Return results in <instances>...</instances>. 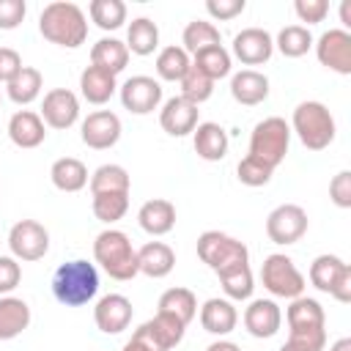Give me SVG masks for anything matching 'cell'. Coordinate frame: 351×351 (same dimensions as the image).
I'll list each match as a JSON object with an SVG mask.
<instances>
[{
    "label": "cell",
    "mask_w": 351,
    "mask_h": 351,
    "mask_svg": "<svg viewBox=\"0 0 351 351\" xmlns=\"http://www.w3.org/2000/svg\"><path fill=\"white\" fill-rule=\"evenodd\" d=\"M38 30L47 41L66 47V49H77L88 38V19L77 3L55 0V3L44 5L41 16H38Z\"/></svg>",
    "instance_id": "cell-1"
},
{
    "label": "cell",
    "mask_w": 351,
    "mask_h": 351,
    "mask_svg": "<svg viewBox=\"0 0 351 351\" xmlns=\"http://www.w3.org/2000/svg\"><path fill=\"white\" fill-rule=\"evenodd\" d=\"M274 52V38L263 27H244L233 36V55L244 66H261L271 58Z\"/></svg>",
    "instance_id": "cell-16"
},
{
    "label": "cell",
    "mask_w": 351,
    "mask_h": 351,
    "mask_svg": "<svg viewBox=\"0 0 351 351\" xmlns=\"http://www.w3.org/2000/svg\"><path fill=\"white\" fill-rule=\"evenodd\" d=\"M315 47V58L321 66H326L335 74L348 77L351 74V33L343 27H332L326 33L318 36V41H313Z\"/></svg>",
    "instance_id": "cell-10"
},
{
    "label": "cell",
    "mask_w": 351,
    "mask_h": 351,
    "mask_svg": "<svg viewBox=\"0 0 351 351\" xmlns=\"http://www.w3.org/2000/svg\"><path fill=\"white\" fill-rule=\"evenodd\" d=\"M219 277V285L225 291V296L230 302H244L252 296L255 291V280H252V271H250V263H239V266H230L225 271L217 274Z\"/></svg>",
    "instance_id": "cell-34"
},
{
    "label": "cell",
    "mask_w": 351,
    "mask_h": 351,
    "mask_svg": "<svg viewBox=\"0 0 351 351\" xmlns=\"http://www.w3.org/2000/svg\"><path fill=\"white\" fill-rule=\"evenodd\" d=\"M129 211V192H101L93 195V217L104 225H112L118 219H123V214Z\"/></svg>",
    "instance_id": "cell-40"
},
{
    "label": "cell",
    "mask_w": 351,
    "mask_h": 351,
    "mask_svg": "<svg viewBox=\"0 0 351 351\" xmlns=\"http://www.w3.org/2000/svg\"><path fill=\"white\" fill-rule=\"evenodd\" d=\"M197 104L186 101L184 96H170L162 110H159V126L170 134V137H186L195 132V126L200 123L197 121Z\"/></svg>",
    "instance_id": "cell-17"
},
{
    "label": "cell",
    "mask_w": 351,
    "mask_h": 351,
    "mask_svg": "<svg viewBox=\"0 0 351 351\" xmlns=\"http://www.w3.org/2000/svg\"><path fill=\"white\" fill-rule=\"evenodd\" d=\"M293 11H296L299 22L315 25V22H324V16L329 14V3L326 0H296Z\"/></svg>",
    "instance_id": "cell-46"
},
{
    "label": "cell",
    "mask_w": 351,
    "mask_h": 351,
    "mask_svg": "<svg viewBox=\"0 0 351 351\" xmlns=\"http://www.w3.org/2000/svg\"><path fill=\"white\" fill-rule=\"evenodd\" d=\"M271 167L269 165H263L261 159H255V156H244L241 162H239V167H236V176H239V181L244 184V186H263V184H269L271 181Z\"/></svg>",
    "instance_id": "cell-43"
},
{
    "label": "cell",
    "mask_w": 351,
    "mask_h": 351,
    "mask_svg": "<svg viewBox=\"0 0 351 351\" xmlns=\"http://www.w3.org/2000/svg\"><path fill=\"white\" fill-rule=\"evenodd\" d=\"M159 310L156 313H165V315H173L176 321H181L184 326L197 315V296L189 291V288H167L162 296H159Z\"/></svg>",
    "instance_id": "cell-30"
},
{
    "label": "cell",
    "mask_w": 351,
    "mask_h": 351,
    "mask_svg": "<svg viewBox=\"0 0 351 351\" xmlns=\"http://www.w3.org/2000/svg\"><path fill=\"white\" fill-rule=\"evenodd\" d=\"M121 118L112 112V110H96V112H88V118L82 121L80 126V137L88 148L93 151H107L112 148L118 140H121Z\"/></svg>",
    "instance_id": "cell-13"
},
{
    "label": "cell",
    "mask_w": 351,
    "mask_h": 351,
    "mask_svg": "<svg viewBox=\"0 0 351 351\" xmlns=\"http://www.w3.org/2000/svg\"><path fill=\"white\" fill-rule=\"evenodd\" d=\"M329 351H351V337H340L329 346Z\"/></svg>",
    "instance_id": "cell-54"
},
{
    "label": "cell",
    "mask_w": 351,
    "mask_h": 351,
    "mask_svg": "<svg viewBox=\"0 0 351 351\" xmlns=\"http://www.w3.org/2000/svg\"><path fill=\"white\" fill-rule=\"evenodd\" d=\"M197 258L214 271H225L239 263H250V250L244 241L222 233V230H203L197 236Z\"/></svg>",
    "instance_id": "cell-6"
},
{
    "label": "cell",
    "mask_w": 351,
    "mask_h": 351,
    "mask_svg": "<svg viewBox=\"0 0 351 351\" xmlns=\"http://www.w3.org/2000/svg\"><path fill=\"white\" fill-rule=\"evenodd\" d=\"M288 340L302 346V348H307V351H324V346H326V326H321V329H291Z\"/></svg>",
    "instance_id": "cell-47"
},
{
    "label": "cell",
    "mask_w": 351,
    "mask_h": 351,
    "mask_svg": "<svg viewBox=\"0 0 351 351\" xmlns=\"http://www.w3.org/2000/svg\"><path fill=\"white\" fill-rule=\"evenodd\" d=\"M121 351H151L145 343H140V340H134V337H129L126 343H123V348Z\"/></svg>",
    "instance_id": "cell-53"
},
{
    "label": "cell",
    "mask_w": 351,
    "mask_h": 351,
    "mask_svg": "<svg viewBox=\"0 0 351 351\" xmlns=\"http://www.w3.org/2000/svg\"><path fill=\"white\" fill-rule=\"evenodd\" d=\"M132 178L126 173L123 165H99L90 173V195H101V192H129Z\"/></svg>",
    "instance_id": "cell-36"
},
{
    "label": "cell",
    "mask_w": 351,
    "mask_h": 351,
    "mask_svg": "<svg viewBox=\"0 0 351 351\" xmlns=\"http://www.w3.org/2000/svg\"><path fill=\"white\" fill-rule=\"evenodd\" d=\"M27 14L25 0H0V30H14Z\"/></svg>",
    "instance_id": "cell-48"
},
{
    "label": "cell",
    "mask_w": 351,
    "mask_h": 351,
    "mask_svg": "<svg viewBox=\"0 0 351 351\" xmlns=\"http://www.w3.org/2000/svg\"><path fill=\"white\" fill-rule=\"evenodd\" d=\"M307 225H310V219H307V211L302 206L282 203V206L269 211V217H266V236L274 244L288 247V244H296L307 233Z\"/></svg>",
    "instance_id": "cell-8"
},
{
    "label": "cell",
    "mask_w": 351,
    "mask_h": 351,
    "mask_svg": "<svg viewBox=\"0 0 351 351\" xmlns=\"http://www.w3.org/2000/svg\"><path fill=\"white\" fill-rule=\"evenodd\" d=\"M291 132H296L299 143L307 151H324L332 145L337 126H335V118L324 101H302L293 110Z\"/></svg>",
    "instance_id": "cell-4"
},
{
    "label": "cell",
    "mask_w": 351,
    "mask_h": 351,
    "mask_svg": "<svg viewBox=\"0 0 351 351\" xmlns=\"http://www.w3.org/2000/svg\"><path fill=\"white\" fill-rule=\"evenodd\" d=\"M351 266L343 261V258H337V255H318L313 263H310V282L318 288V291H324V293H332L335 291V285H337V280L348 271Z\"/></svg>",
    "instance_id": "cell-33"
},
{
    "label": "cell",
    "mask_w": 351,
    "mask_h": 351,
    "mask_svg": "<svg viewBox=\"0 0 351 351\" xmlns=\"http://www.w3.org/2000/svg\"><path fill=\"white\" fill-rule=\"evenodd\" d=\"M192 66H195V69H200L208 80H214V82H217V80H222V77H228V74H230L233 60H230V52H228L222 44H217V47H206V49L195 52Z\"/></svg>",
    "instance_id": "cell-37"
},
{
    "label": "cell",
    "mask_w": 351,
    "mask_h": 351,
    "mask_svg": "<svg viewBox=\"0 0 351 351\" xmlns=\"http://www.w3.org/2000/svg\"><path fill=\"white\" fill-rule=\"evenodd\" d=\"M340 22H343V30L351 27V0H343L340 3Z\"/></svg>",
    "instance_id": "cell-52"
},
{
    "label": "cell",
    "mask_w": 351,
    "mask_h": 351,
    "mask_svg": "<svg viewBox=\"0 0 351 351\" xmlns=\"http://www.w3.org/2000/svg\"><path fill=\"white\" fill-rule=\"evenodd\" d=\"M121 104L134 115H148L162 104V85L154 77L137 74L121 85Z\"/></svg>",
    "instance_id": "cell-14"
},
{
    "label": "cell",
    "mask_w": 351,
    "mask_h": 351,
    "mask_svg": "<svg viewBox=\"0 0 351 351\" xmlns=\"http://www.w3.org/2000/svg\"><path fill=\"white\" fill-rule=\"evenodd\" d=\"M115 90H118L115 74H110V71H104L99 66H88L80 74V93L90 104H107Z\"/></svg>",
    "instance_id": "cell-26"
},
{
    "label": "cell",
    "mask_w": 351,
    "mask_h": 351,
    "mask_svg": "<svg viewBox=\"0 0 351 351\" xmlns=\"http://www.w3.org/2000/svg\"><path fill=\"white\" fill-rule=\"evenodd\" d=\"M274 47L285 55V58H302L310 52L313 47V33L304 27V25H285L277 38H274Z\"/></svg>",
    "instance_id": "cell-39"
},
{
    "label": "cell",
    "mask_w": 351,
    "mask_h": 351,
    "mask_svg": "<svg viewBox=\"0 0 351 351\" xmlns=\"http://www.w3.org/2000/svg\"><path fill=\"white\" fill-rule=\"evenodd\" d=\"M173 266H176V252L165 241H148L137 250V271L151 280L167 277L173 271Z\"/></svg>",
    "instance_id": "cell-22"
},
{
    "label": "cell",
    "mask_w": 351,
    "mask_h": 351,
    "mask_svg": "<svg viewBox=\"0 0 351 351\" xmlns=\"http://www.w3.org/2000/svg\"><path fill=\"white\" fill-rule=\"evenodd\" d=\"M132 315H134V307L123 293H107L93 307V321L104 335H121L123 329H129Z\"/></svg>",
    "instance_id": "cell-15"
},
{
    "label": "cell",
    "mask_w": 351,
    "mask_h": 351,
    "mask_svg": "<svg viewBox=\"0 0 351 351\" xmlns=\"http://www.w3.org/2000/svg\"><path fill=\"white\" fill-rule=\"evenodd\" d=\"M206 351H241V346H236L233 340H222V337H219V340H214Z\"/></svg>",
    "instance_id": "cell-51"
},
{
    "label": "cell",
    "mask_w": 351,
    "mask_h": 351,
    "mask_svg": "<svg viewBox=\"0 0 351 351\" xmlns=\"http://www.w3.org/2000/svg\"><path fill=\"white\" fill-rule=\"evenodd\" d=\"M93 258L112 280H132L137 271V250L123 230L107 228L93 239Z\"/></svg>",
    "instance_id": "cell-3"
},
{
    "label": "cell",
    "mask_w": 351,
    "mask_h": 351,
    "mask_svg": "<svg viewBox=\"0 0 351 351\" xmlns=\"http://www.w3.org/2000/svg\"><path fill=\"white\" fill-rule=\"evenodd\" d=\"M261 280H263V288L277 296V299H296V296H304V274L296 269L293 258L282 255V252H271L263 258V266H261Z\"/></svg>",
    "instance_id": "cell-7"
},
{
    "label": "cell",
    "mask_w": 351,
    "mask_h": 351,
    "mask_svg": "<svg viewBox=\"0 0 351 351\" xmlns=\"http://www.w3.org/2000/svg\"><path fill=\"white\" fill-rule=\"evenodd\" d=\"M285 321H288V332L291 329H321L326 326V315L318 299L310 296H296L291 299L288 310H285Z\"/></svg>",
    "instance_id": "cell-28"
},
{
    "label": "cell",
    "mask_w": 351,
    "mask_h": 351,
    "mask_svg": "<svg viewBox=\"0 0 351 351\" xmlns=\"http://www.w3.org/2000/svg\"><path fill=\"white\" fill-rule=\"evenodd\" d=\"M192 145H195V154H197L200 159H206V162H219V159H225L230 140H228V132H225L219 123L203 121V123H197L195 132H192Z\"/></svg>",
    "instance_id": "cell-21"
},
{
    "label": "cell",
    "mask_w": 351,
    "mask_h": 351,
    "mask_svg": "<svg viewBox=\"0 0 351 351\" xmlns=\"http://www.w3.org/2000/svg\"><path fill=\"white\" fill-rule=\"evenodd\" d=\"M244 8H247L244 0H206L208 16H211V19H219V22H228V19L239 16Z\"/></svg>",
    "instance_id": "cell-49"
},
{
    "label": "cell",
    "mask_w": 351,
    "mask_h": 351,
    "mask_svg": "<svg viewBox=\"0 0 351 351\" xmlns=\"http://www.w3.org/2000/svg\"><path fill=\"white\" fill-rule=\"evenodd\" d=\"M41 88H44V77H41V71L33 69V66H22L19 74H16L11 82H5L8 99H11L14 104H19V107L36 101L38 93H41Z\"/></svg>",
    "instance_id": "cell-32"
},
{
    "label": "cell",
    "mask_w": 351,
    "mask_h": 351,
    "mask_svg": "<svg viewBox=\"0 0 351 351\" xmlns=\"http://www.w3.org/2000/svg\"><path fill=\"white\" fill-rule=\"evenodd\" d=\"M217 44H222L219 30L214 22H206V19H192L181 33V47L192 55L206 49V47H217Z\"/></svg>",
    "instance_id": "cell-38"
},
{
    "label": "cell",
    "mask_w": 351,
    "mask_h": 351,
    "mask_svg": "<svg viewBox=\"0 0 351 351\" xmlns=\"http://www.w3.org/2000/svg\"><path fill=\"white\" fill-rule=\"evenodd\" d=\"M230 96L244 107L261 104L269 96V77L255 69H241L230 77Z\"/></svg>",
    "instance_id": "cell-23"
},
{
    "label": "cell",
    "mask_w": 351,
    "mask_h": 351,
    "mask_svg": "<svg viewBox=\"0 0 351 351\" xmlns=\"http://www.w3.org/2000/svg\"><path fill=\"white\" fill-rule=\"evenodd\" d=\"M8 137L16 148H38L47 137V123L33 110H16L8 121Z\"/></svg>",
    "instance_id": "cell-19"
},
{
    "label": "cell",
    "mask_w": 351,
    "mask_h": 351,
    "mask_svg": "<svg viewBox=\"0 0 351 351\" xmlns=\"http://www.w3.org/2000/svg\"><path fill=\"white\" fill-rule=\"evenodd\" d=\"M88 14L101 30H118L126 22V3L123 0H90Z\"/></svg>",
    "instance_id": "cell-41"
},
{
    "label": "cell",
    "mask_w": 351,
    "mask_h": 351,
    "mask_svg": "<svg viewBox=\"0 0 351 351\" xmlns=\"http://www.w3.org/2000/svg\"><path fill=\"white\" fill-rule=\"evenodd\" d=\"M30 304L19 296H0V340H14L30 326Z\"/></svg>",
    "instance_id": "cell-25"
},
{
    "label": "cell",
    "mask_w": 351,
    "mask_h": 351,
    "mask_svg": "<svg viewBox=\"0 0 351 351\" xmlns=\"http://www.w3.org/2000/svg\"><path fill=\"white\" fill-rule=\"evenodd\" d=\"M214 93V80H208L200 69L189 66V71L181 77V96L192 104H203Z\"/></svg>",
    "instance_id": "cell-42"
},
{
    "label": "cell",
    "mask_w": 351,
    "mask_h": 351,
    "mask_svg": "<svg viewBox=\"0 0 351 351\" xmlns=\"http://www.w3.org/2000/svg\"><path fill=\"white\" fill-rule=\"evenodd\" d=\"M280 351H307V348H302V346H296V343H291V340H285V343L280 346Z\"/></svg>",
    "instance_id": "cell-55"
},
{
    "label": "cell",
    "mask_w": 351,
    "mask_h": 351,
    "mask_svg": "<svg viewBox=\"0 0 351 351\" xmlns=\"http://www.w3.org/2000/svg\"><path fill=\"white\" fill-rule=\"evenodd\" d=\"M123 44H126L129 55H132V52L140 55V58L154 55L156 47H159V27H156V22H151L148 16H137V19H132Z\"/></svg>",
    "instance_id": "cell-31"
},
{
    "label": "cell",
    "mask_w": 351,
    "mask_h": 351,
    "mask_svg": "<svg viewBox=\"0 0 351 351\" xmlns=\"http://www.w3.org/2000/svg\"><path fill=\"white\" fill-rule=\"evenodd\" d=\"M8 247L16 261H41L49 250V230L36 219H19L8 230Z\"/></svg>",
    "instance_id": "cell-9"
},
{
    "label": "cell",
    "mask_w": 351,
    "mask_h": 351,
    "mask_svg": "<svg viewBox=\"0 0 351 351\" xmlns=\"http://www.w3.org/2000/svg\"><path fill=\"white\" fill-rule=\"evenodd\" d=\"M22 282V266L14 255H0V296H8Z\"/></svg>",
    "instance_id": "cell-44"
},
{
    "label": "cell",
    "mask_w": 351,
    "mask_h": 351,
    "mask_svg": "<svg viewBox=\"0 0 351 351\" xmlns=\"http://www.w3.org/2000/svg\"><path fill=\"white\" fill-rule=\"evenodd\" d=\"M137 222L148 236H165L176 228V206L165 197L145 200L137 211Z\"/></svg>",
    "instance_id": "cell-24"
},
{
    "label": "cell",
    "mask_w": 351,
    "mask_h": 351,
    "mask_svg": "<svg viewBox=\"0 0 351 351\" xmlns=\"http://www.w3.org/2000/svg\"><path fill=\"white\" fill-rule=\"evenodd\" d=\"M99 293V271L93 263L74 258L55 269L52 274V296L63 307H82Z\"/></svg>",
    "instance_id": "cell-2"
},
{
    "label": "cell",
    "mask_w": 351,
    "mask_h": 351,
    "mask_svg": "<svg viewBox=\"0 0 351 351\" xmlns=\"http://www.w3.org/2000/svg\"><path fill=\"white\" fill-rule=\"evenodd\" d=\"M184 332L186 326L181 321H176L173 315H165V313H156L154 318H148L145 324H140L132 337L145 343L151 351H170L176 348L181 340H184Z\"/></svg>",
    "instance_id": "cell-11"
},
{
    "label": "cell",
    "mask_w": 351,
    "mask_h": 351,
    "mask_svg": "<svg viewBox=\"0 0 351 351\" xmlns=\"http://www.w3.org/2000/svg\"><path fill=\"white\" fill-rule=\"evenodd\" d=\"M282 326V310L274 299H252L244 310V329L252 337H274Z\"/></svg>",
    "instance_id": "cell-18"
},
{
    "label": "cell",
    "mask_w": 351,
    "mask_h": 351,
    "mask_svg": "<svg viewBox=\"0 0 351 351\" xmlns=\"http://www.w3.org/2000/svg\"><path fill=\"white\" fill-rule=\"evenodd\" d=\"M126 63H129V49H126L123 41H118L112 36L110 38L104 36L90 47V66H99V69L118 77L126 69Z\"/></svg>",
    "instance_id": "cell-29"
},
{
    "label": "cell",
    "mask_w": 351,
    "mask_h": 351,
    "mask_svg": "<svg viewBox=\"0 0 351 351\" xmlns=\"http://www.w3.org/2000/svg\"><path fill=\"white\" fill-rule=\"evenodd\" d=\"M329 197L337 208H351V170H340L329 181Z\"/></svg>",
    "instance_id": "cell-45"
},
{
    "label": "cell",
    "mask_w": 351,
    "mask_h": 351,
    "mask_svg": "<svg viewBox=\"0 0 351 351\" xmlns=\"http://www.w3.org/2000/svg\"><path fill=\"white\" fill-rule=\"evenodd\" d=\"M288 145H291V126L280 115L258 121L252 134H250V156L261 159L271 170L280 167V162L288 154Z\"/></svg>",
    "instance_id": "cell-5"
},
{
    "label": "cell",
    "mask_w": 351,
    "mask_h": 351,
    "mask_svg": "<svg viewBox=\"0 0 351 351\" xmlns=\"http://www.w3.org/2000/svg\"><path fill=\"white\" fill-rule=\"evenodd\" d=\"M239 324V313L233 307L230 299H206L203 307H200V326L208 332V335H217V337H225L236 329Z\"/></svg>",
    "instance_id": "cell-20"
},
{
    "label": "cell",
    "mask_w": 351,
    "mask_h": 351,
    "mask_svg": "<svg viewBox=\"0 0 351 351\" xmlns=\"http://www.w3.org/2000/svg\"><path fill=\"white\" fill-rule=\"evenodd\" d=\"M38 115L49 129H58V132L71 129L80 121V99L69 88H52L44 93Z\"/></svg>",
    "instance_id": "cell-12"
},
{
    "label": "cell",
    "mask_w": 351,
    "mask_h": 351,
    "mask_svg": "<svg viewBox=\"0 0 351 351\" xmlns=\"http://www.w3.org/2000/svg\"><path fill=\"white\" fill-rule=\"evenodd\" d=\"M189 66H192V58L184 47L173 44V47L159 49V55H156V74L165 82H181V77L189 71Z\"/></svg>",
    "instance_id": "cell-35"
},
{
    "label": "cell",
    "mask_w": 351,
    "mask_h": 351,
    "mask_svg": "<svg viewBox=\"0 0 351 351\" xmlns=\"http://www.w3.org/2000/svg\"><path fill=\"white\" fill-rule=\"evenodd\" d=\"M22 66H25V63H22V58H19L16 49L0 47V82H11V80L19 74Z\"/></svg>",
    "instance_id": "cell-50"
},
{
    "label": "cell",
    "mask_w": 351,
    "mask_h": 351,
    "mask_svg": "<svg viewBox=\"0 0 351 351\" xmlns=\"http://www.w3.org/2000/svg\"><path fill=\"white\" fill-rule=\"evenodd\" d=\"M49 178L60 192H80L88 184V167L77 156H60L49 167Z\"/></svg>",
    "instance_id": "cell-27"
}]
</instances>
